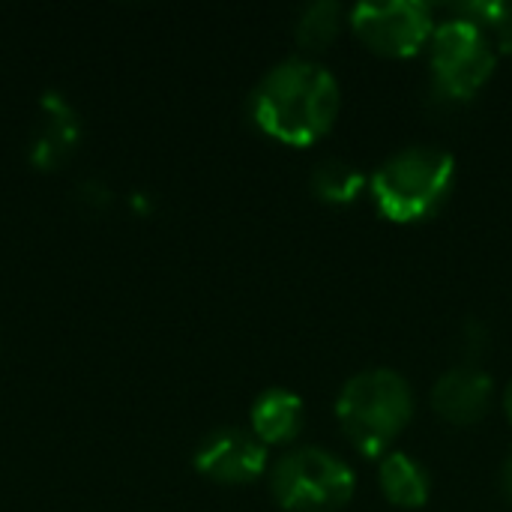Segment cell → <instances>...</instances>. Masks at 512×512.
Returning <instances> with one entry per match:
<instances>
[{
	"mask_svg": "<svg viewBox=\"0 0 512 512\" xmlns=\"http://www.w3.org/2000/svg\"><path fill=\"white\" fill-rule=\"evenodd\" d=\"M339 105V81L309 57L276 63L249 96L255 126L285 144H312L321 138L333 126Z\"/></svg>",
	"mask_w": 512,
	"mask_h": 512,
	"instance_id": "obj_1",
	"label": "cell"
},
{
	"mask_svg": "<svg viewBox=\"0 0 512 512\" xmlns=\"http://www.w3.org/2000/svg\"><path fill=\"white\" fill-rule=\"evenodd\" d=\"M456 162L441 147H402L372 174V198L393 222H420L432 216L450 195Z\"/></svg>",
	"mask_w": 512,
	"mask_h": 512,
	"instance_id": "obj_2",
	"label": "cell"
},
{
	"mask_svg": "<svg viewBox=\"0 0 512 512\" xmlns=\"http://www.w3.org/2000/svg\"><path fill=\"white\" fill-rule=\"evenodd\" d=\"M411 414V387L393 369H366L354 375L336 399V417L345 435L366 456L387 453V447L411 423Z\"/></svg>",
	"mask_w": 512,
	"mask_h": 512,
	"instance_id": "obj_3",
	"label": "cell"
},
{
	"mask_svg": "<svg viewBox=\"0 0 512 512\" xmlns=\"http://www.w3.org/2000/svg\"><path fill=\"white\" fill-rule=\"evenodd\" d=\"M354 486L351 465L318 447L288 450L270 471L273 498L291 512H336L351 501Z\"/></svg>",
	"mask_w": 512,
	"mask_h": 512,
	"instance_id": "obj_4",
	"label": "cell"
},
{
	"mask_svg": "<svg viewBox=\"0 0 512 512\" xmlns=\"http://www.w3.org/2000/svg\"><path fill=\"white\" fill-rule=\"evenodd\" d=\"M435 87L450 99L474 96L495 69V42L477 21L462 15L435 24L429 39Z\"/></svg>",
	"mask_w": 512,
	"mask_h": 512,
	"instance_id": "obj_5",
	"label": "cell"
},
{
	"mask_svg": "<svg viewBox=\"0 0 512 512\" xmlns=\"http://www.w3.org/2000/svg\"><path fill=\"white\" fill-rule=\"evenodd\" d=\"M354 33L375 51L411 57L429 45L435 15L420 0H363L348 12Z\"/></svg>",
	"mask_w": 512,
	"mask_h": 512,
	"instance_id": "obj_6",
	"label": "cell"
},
{
	"mask_svg": "<svg viewBox=\"0 0 512 512\" xmlns=\"http://www.w3.org/2000/svg\"><path fill=\"white\" fill-rule=\"evenodd\" d=\"M195 468L216 483H249L267 471V447L252 432L216 429L201 441Z\"/></svg>",
	"mask_w": 512,
	"mask_h": 512,
	"instance_id": "obj_7",
	"label": "cell"
},
{
	"mask_svg": "<svg viewBox=\"0 0 512 512\" xmlns=\"http://www.w3.org/2000/svg\"><path fill=\"white\" fill-rule=\"evenodd\" d=\"M489 402H492V378L477 363H462L447 369L432 387L435 411L456 426L477 423L489 411Z\"/></svg>",
	"mask_w": 512,
	"mask_h": 512,
	"instance_id": "obj_8",
	"label": "cell"
},
{
	"mask_svg": "<svg viewBox=\"0 0 512 512\" xmlns=\"http://www.w3.org/2000/svg\"><path fill=\"white\" fill-rule=\"evenodd\" d=\"M81 138V123L75 108L54 90L42 93L39 99V123L30 141V162L39 171H54Z\"/></svg>",
	"mask_w": 512,
	"mask_h": 512,
	"instance_id": "obj_9",
	"label": "cell"
},
{
	"mask_svg": "<svg viewBox=\"0 0 512 512\" xmlns=\"http://www.w3.org/2000/svg\"><path fill=\"white\" fill-rule=\"evenodd\" d=\"M303 429V399L285 387H273L252 405V435L267 444H285Z\"/></svg>",
	"mask_w": 512,
	"mask_h": 512,
	"instance_id": "obj_10",
	"label": "cell"
},
{
	"mask_svg": "<svg viewBox=\"0 0 512 512\" xmlns=\"http://www.w3.org/2000/svg\"><path fill=\"white\" fill-rule=\"evenodd\" d=\"M378 480L384 495L399 507H423L432 492L426 468L405 453H387L378 468Z\"/></svg>",
	"mask_w": 512,
	"mask_h": 512,
	"instance_id": "obj_11",
	"label": "cell"
},
{
	"mask_svg": "<svg viewBox=\"0 0 512 512\" xmlns=\"http://www.w3.org/2000/svg\"><path fill=\"white\" fill-rule=\"evenodd\" d=\"M312 192L330 204H351L366 189V174L345 159H324L312 168Z\"/></svg>",
	"mask_w": 512,
	"mask_h": 512,
	"instance_id": "obj_12",
	"label": "cell"
},
{
	"mask_svg": "<svg viewBox=\"0 0 512 512\" xmlns=\"http://www.w3.org/2000/svg\"><path fill=\"white\" fill-rule=\"evenodd\" d=\"M342 18H345L342 3H336V0H315V3H309L300 12L294 36H297V42L306 51L327 48L339 36V30H342Z\"/></svg>",
	"mask_w": 512,
	"mask_h": 512,
	"instance_id": "obj_13",
	"label": "cell"
},
{
	"mask_svg": "<svg viewBox=\"0 0 512 512\" xmlns=\"http://www.w3.org/2000/svg\"><path fill=\"white\" fill-rule=\"evenodd\" d=\"M456 15L486 27V33L495 39V45L501 51L512 54V0H471V3H459Z\"/></svg>",
	"mask_w": 512,
	"mask_h": 512,
	"instance_id": "obj_14",
	"label": "cell"
},
{
	"mask_svg": "<svg viewBox=\"0 0 512 512\" xmlns=\"http://www.w3.org/2000/svg\"><path fill=\"white\" fill-rule=\"evenodd\" d=\"M78 201H81L87 210L99 213V210H105V207L111 204V189H108L102 180H84V183L78 186Z\"/></svg>",
	"mask_w": 512,
	"mask_h": 512,
	"instance_id": "obj_15",
	"label": "cell"
},
{
	"mask_svg": "<svg viewBox=\"0 0 512 512\" xmlns=\"http://www.w3.org/2000/svg\"><path fill=\"white\" fill-rule=\"evenodd\" d=\"M462 345H465V354L471 357L468 363H477L474 357H480V354L489 348V330H486L483 324H477V321L465 324V339H462Z\"/></svg>",
	"mask_w": 512,
	"mask_h": 512,
	"instance_id": "obj_16",
	"label": "cell"
},
{
	"mask_svg": "<svg viewBox=\"0 0 512 512\" xmlns=\"http://www.w3.org/2000/svg\"><path fill=\"white\" fill-rule=\"evenodd\" d=\"M504 486H507V492H510L512 498V453L510 459H507V465H504Z\"/></svg>",
	"mask_w": 512,
	"mask_h": 512,
	"instance_id": "obj_17",
	"label": "cell"
},
{
	"mask_svg": "<svg viewBox=\"0 0 512 512\" xmlns=\"http://www.w3.org/2000/svg\"><path fill=\"white\" fill-rule=\"evenodd\" d=\"M504 408H507V417H510L512 423V381L510 387H507V393H504Z\"/></svg>",
	"mask_w": 512,
	"mask_h": 512,
	"instance_id": "obj_18",
	"label": "cell"
}]
</instances>
